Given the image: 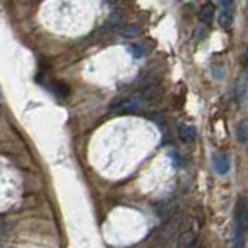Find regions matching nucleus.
I'll return each mask as SVG.
<instances>
[{
	"label": "nucleus",
	"instance_id": "f257e3e1",
	"mask_svg": "<svg viewBox=\"0 0 248 248\" xmlns=\"http://www.w3.org/2000/svg\"><path fill=\"white\" fill-rule=\"evenodd\" d=\"M248 231V203L240 197L234 206V234H232V247L244 248L247 242Z\"/></svg>",
	"mask_w": 248,
	"mask_h": 248
},
{
	"label": "nucleus",
	"instance_id": "f03ea898",
	"mask_svg": "<svg viewBox=\"0 0 248 248\" xmlns=\"http://www.w3.org/2000/svg\"><path fill=\"white\" fill-rule=\"evenodd\" d=\"M183 225H184V217L176 216L162 226L161 234H159V240L162 242H167V240H172L173 237L180 236L183 231Z\"/></svg>",
	"mask_w": 248,
	"mask_h": 248
},
{
	"label": "nucleus",
	"instance_id": "7ed1b4c3",
	"mask_svg": "<svg viewBox=\"0 0 248 248\" xmlns=\"http://www.w3.org/2000/svg\"><path fill=\"white\" fill-rule=\"evenodd\" d=\"M140 105V100L138 97L131 98H124V100H117L114 103H111L109 109L111 111H119V112H130L133 109H138Z\"/></svg>",
	"mask_w": 248,
	"mask_h": 248
},
{
	"label": "nucleus",
	"instance_id": "20e7f679",
	"mask_svg": "<svg viewBox=\"0 0 248 248\" xmlns=\"http://www.w3.org/2000/svg\"><path fill=\"white\" fill-rule=\"evenodd\" d=\"M212 166H214L217 173L225 175V173L230 172L231 162H230L228 158L225 156V155H222V153H214V155H212Z\"/></svg>",
	"mask_w": 248,
	"mask_h": 248
},
{
	"label": "nucleus",
	"instance_id": "39448f33",
	"mask_svg": "<svg viewBox=\"0 0 248 248\" xmlns=\"http://www.w3.org/2000/svg\"><path fill=\"white\" fill-rule=\"evenodd\" d=\"M178 138L183 140L184 144H190L197 139V128L192 125L181 124L178 126Z\"/></svg>",
	"mask_w": 248,
	"mask_h": 248
},
{
	"label": "nucleus",
	"instance_id": "423d86ee",
	"mask_svg": "<svg viewBox=\"0 0 248 248\" xmlns=\"http://www.w3.org/2000/svg\"><path fill=\"white\" fill-rule=\"evenodd\" d=\"M232 22H234V8H232V5L225 6L222 13L218 14V25L222 28H230Z\"/></svg>",
	"mask_w": 248,
	"mask_h": 248
},
{
	"label": "nucleus",
	"instance_id": "0eeeda50",
	"mask_svg": "<svg viewBox=\"0 0 248 248\" xmlns=\"http://www.w3.org/2000/svg\"><path fill=\"white\" fill-rule=\"evenodd\" d=\"M214 14H216V6L214 3H204L203 8L200 10V20L203 24H211L212 19H214Z\"/></svg>",
	"mask_w": 248,
	"mask_h": 248
},
{
	"label": "nucleus",
	"instance_id": "6e6552de",
	"mask_svg": "<svg viewBox=\"0 0 248 248\" xmlns=\"http://www.w3.org/2000/svg\"><path fill=\"white\" fill-rule=\"evenodd\" d=\"M52 91H53V94L56 97H61V98H66L70 94V88L62 81H53L52 83Z\"/></svg>",
	"mask_w": 248,
	"mask_h": 248
},
{
	"label": "nucleus",
	"instance_id": "1a4fd4ad",
	"mask_svg": "<svg viewBox=\"0 0 248 248\" xmlns=\"http://www.w3.org/2000/svg\"><path fill=\"white\" fill-rule=\"evenodd\" d=\"M120 34L128 39L138 38V36H140V28L138 25H125L122 30H120Z\"/></svg>",
	"mask_w": 248,
	"mask_h": 248
},
{
	"label": "nucleus",
	"instance_id": "9d476101",
	"mask_svg": "<svg viewBox=\"0 0 248 248\" xmlns=\"http://www.w3.org/2000/svg\"><path fill=\"white\" fill-rule=\"evenodd\" d=\"M237 139L239 142L245 144L248 140V119H244L242 122L239 124L237 126Z\"/></svg>",
	"mask_w": 248,
	"mask_h": 248
},
{
	"label": "nucleus",
	"instance_id": "9b49d317",
	"mask_svg": "<svg viewBox=\"0 0 248 248\" xmlns=\"http://www.w3.org/2000/svg\"><path fill=\"white\" fill-rule=\"evenodd\" d=\"M122 20H124V13L120 10H116V11L111 13V16L108 19V24H109V27H119L120 24H122Z\"/></svg>",
	"mask_w": 248,
	"mask_h": 248
},
{
	"label": "nucleus",
	"instance_id": "f8f14e48",
	"mask_svg": "<svg viewBox=\"0 0 248 248\" xmlns=\"http://www.w3.org/2000/svg\"><path fill=\"white\" fill-rule=\"evenodd\" d=\"M130 53L134 56V58H142L148 53V48H145L144 44H134L130 47Z\"/></svg>",
	"mask_w": 248,
	"mask_h": 248
},
{
	"label": "nucleus",
	"instance_id": "ddd939ff",
	"mask_svg": "<svg viewBox=\"0 0 248 248\" xmlns=\"http://www.w3.org/2000/svg\"><path fill=\"white\" fill-rule=\"evenodd\" d=\"M232 2H234V0H217V3L220 5V6H230V5H232Z\"/></svg>",
	"mask_w": 248,
	"mask_h": 248
},
{
	"label": "nucleus",
	"instance_id": "4468645a",
	"mask_svg": "<svg viewBox=\"0 0 248 248\" xmlns=\"http://www.w3.org/2000/svg\"><path fill=\"white\" fill-rule=\"evenodd\" d=\"M244 67H245V70L248 72V47H247V50H245V61H244Z\"/></svg>",
	"mask_w": 248,
	"mask_h": 248
},
{
	"label": "nucleus",
	"instance_id": "2eb2a0df",
	"mask_svg": "<svg viewBox=\"0 0 248 248\" xmlns=\"http://www.w3.org/2000/svg\"><path fill=\"white\" fill-rule=\"evenodd\" d=\"M3 231H5V223L0 220V232H3Z\"/></svg>",
	"mask_w": 248,
	"mask_h": 248
},
{
	"label": "nucleus",
	"instance_id": "dca6fc26",
	"mask_svg": "<svg viewBox=\"0 0 248 248\" xmlns=\"http://www.w3.org/2000/svg\"><path fill=\"white\" fill-rule=\"evenodd\" d=\"M0 248H16V247H11V245H6V244H0Z\"/></svg>",
	"mask_w": 248,
	"mask_h": 248
},
{
	"label": "nucleus",
	"instance_id": "f3484780",
	"mask_svg": "<svg viewBox=\"0 0 248 248\" xmlns=\"http://www.w3.org/2000/svg\"><path fill=\"white\" fill-rule=\"evenodd\" d=\"M106 2H109V3H114V2H116V0H106Z\"/></svg>",
	"mask_w": 248,
	"mask_h": 248
},
{
	"label": "nucleus",
	"instance_id": "a211bd4d",
	"mask_svg": "<svg viewBox=\"0 0 248 248\" xmlns=\"http://www.w3.org/2000/svg\"><path fill=\"white\" fill-rule=\"evenodd\" d=\"M247 2H248V0H247Z\"/></svg>",
	"mask_w": 248,
	"mask_h": 248
}]
</instances>
